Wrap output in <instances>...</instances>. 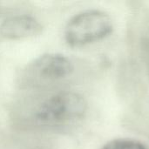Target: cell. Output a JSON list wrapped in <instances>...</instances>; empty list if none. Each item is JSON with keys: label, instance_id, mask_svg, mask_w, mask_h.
I'll use <instances>...</instances> for the list:
<instances>
[{"label": "cell", "instance_id": "1", "mask_svg": "<svg viewBox=\"0 0 149 149\" xmlns=\"http://www.w3.org/2000/svg\"><path fill=\"white\" fill-rule=\"evenodd\" d=\"M113 29L111 17L100 10H88L73 16L65 29V39L72 47H80L101 40Z\"/></svg>", "mask_w": 149, "mask_h": 149}, {"label": "cell", "instance_id": "2", "mask_svg": "<svg viewBox=\"0 0 149 149\" xmlns=\"http://www.w3.org/2000/svg\"><path fill=\"white\" fill-rule=\"evenodd\" d=\"M86 109L87 103L82 95L74 92H60L40 105L34 120L43 126H58L81 119Z\"/></svg>", "mask_w": 149, "mask_h": 149}, {"label": "cell", "instance_id": "3", "mask_svg": "<svg viewBox=\"0 0 149 149\" xmlns=\"http://www.w3.org/2000/svg\"><path fill=\"white\" fill-rule=\"evenodd\" d=\"M31 70L43 80L55 81L71 75L73 65L62 54L48 53L37 58L31 65Z\"/></svg>", "mask_w": 149, "mask_h": 149}, {"label": "cell", "instance_id": "4", "mask_svg": "<svg viewBox=\"0 0 149 149\" xmlns=\"http://www.w3.org/2000/svg\"><path fill=\"white\" fill-rule=\"evenodd\" d=\"M43 31L40 22L34 17L22 14L5 19L0 25V35L10 40H17L39 35Z\"/></svg>", "mask_w": 149, "mask_h": 149}, {"label": "cell", "instance_id": "5", "mask_svg": "<svg viewBox=\"0 0 149 149\" xmlns=\"http://www.w3.org/2000/svg\"><path fill=\"white\" fill-rule=\"evenodd\" d=\"M101 149H148L138 141L129 139H117L106 143Z\"/></svg>", "mask_w": 149, "mask_h": 149}]
</instances>
